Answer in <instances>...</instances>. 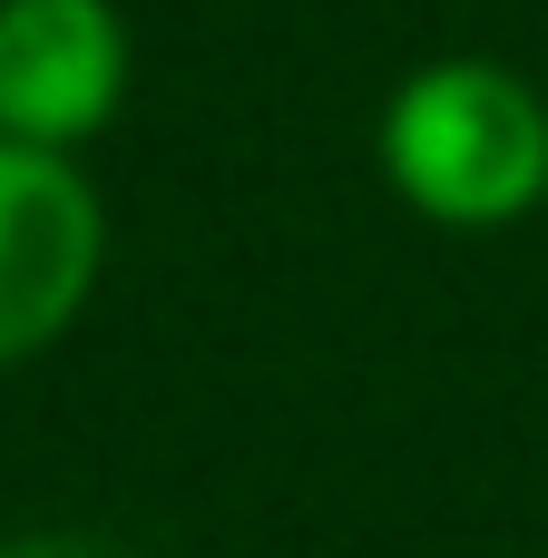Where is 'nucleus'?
<instances>
[{
    "label": "nucleus",
    "mask_w": 548,
    "mask_h": 558,
    "mask_svg": "<svg viewBox=\"0 0 548 558\" xmlns=\"http://www.w3.org/2000/svg\"><path fill=\"white\" fill-rule=\"evenodd\" d=\"M382 186L451 235H500L548 206V88L490 49L422 59L373 128Z\"/></svg>",
    "instance_id": "obj_1"
},
{
    "label": "nucleus",
    "mask_w": 548,
    "mask_h": 558,
    "mask_svg": "<svg viewBox=\"0 0 548 558\" xmlns=\"http://www.w3.org/2000/svg\"><path fill=\"white\" fill-rule=\"evenodd\" d=\"M108 275V206L78 157L0 137V373L78 333Z\"/></svg>",
    "instance_id": "obj_2"
},
{
    "label": "nucleus",
    "mask_w": 548,
    "mask_h": 558,
    "mask_svg": "<svg viewBox=\"0 0 548 558\" xmlns=\"http://www.w3.org/2000/svg\"><path fill=\"white\" fill-rule=\"evenodd\" d=\"M127 10L118 0H0V137L78 157L127 108Z\"/></svg>",
    "instance_id": "obj_3"
},
{
    "label": "nucleus",
    "mask_w": 548,
    "mask_h": 558,
    "mask_svg": "<svg viewBox=\"0 0 548 558\" xmlns=\"http://www.w3.org/2000/svg\"><path fill=\"white\" fill-rule=\"evenodd\" d=\"M0 558H127V549L78 539V530H20V539H0Z\"/></svg>",
    "instance_id": "obj_4"
}]
</instances>
